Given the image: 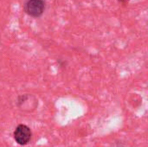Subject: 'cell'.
Listing matches in <instances>:
<instances>
[{
    "label": "cell",
    "mask_w": 148,
    "mask_h": 147,
    "mask_svg": "<svg viewBox=\"0 0 148 147\" xmlns=\"http://www.w3.org/2000/svg\"><path fill=\"white\" fill-rule=\"evenodd\" d=\"M13 135H14L15 141L18 145L25 146L30 141L32 133H31V130L29 129V126H27L26 125L21 124L16 127Z\"/></svg>",
    "instance_id": "1"
},
{
    "label": "cell",
    "mask_w": 148,
    "mask_h": 147,
    "mask_svg": "<svg viewBox=\"0 0 148 147\" xmlns=\"http://www.w3.org/2000/svg\"><path fill=\"white\" fill-rule=\"evenodd\" d=\"M45 9V3L43 0H28L24 5L25 12L33 17L40 16Z\"/></svg>",
    "instance_id": "2"
},
{
    "label": "cell",
    "mask_w": 148,
    "mask_h": 147,
    "mask_svg": "<svg viewBox=\"0 0 148 147\" xmlns=\"http://www.w3.org/2000/svg\"><path fill=\"white\" fill-rule=\"evenodd\" d=\"M120 2H122V3H126V2H127L128 0H119Z\"/></svg>",
    "instance_id": "3"
}]
</instances>
